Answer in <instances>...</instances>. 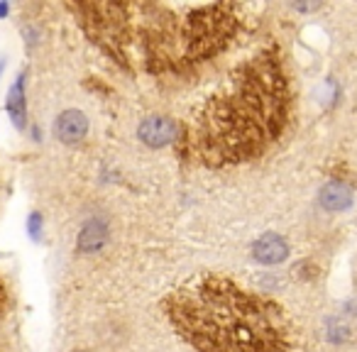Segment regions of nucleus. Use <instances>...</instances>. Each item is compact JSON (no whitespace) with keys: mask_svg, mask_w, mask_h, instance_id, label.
<instances>
[{"mask_svg":"<svg viewBox=\"0 0 357 352\" xmlns=\"http://www.w3.org/2000/svg\"><path fill=\"white\" fill-rule=\"evenodd\" d=\"M108 243V230L100 220H91L79 235V250L81 252H98Z\"/></svg>","mask_w":357,"mask_h":352,"instance_id":"nucleus-7","label":"nucleus"},{"mask_svg":"<svg viewBox=\"0 0 357 352\" xmlns=\"http://www.w3.org/2000/svg\"><path fill=\"white\" fill-rule=\"evenodd\" d=\"M172 321L199 352H287L282 311L220 279L178 291Z\"/></svg>","mask_w":357,"mask_h":352,"instance_id":"nucleus-1","label":"nucleus"},{"mask_svg":"<svg viewBox=\"0 0 357 352\" xmlns=\"http://www.w3.org/2000/svg\"><path fill=\"white\" fill-rule=\"evenodd\" d=\"M252 254H255V259L262 264H279L289 257V243L274 233L262 235V238L255 243Z\"/></svg>","mask_w":357,"mask_h":352,"instance_id":"nucleus-5","label":"nucleus"},{"mask_svg":"<svg viewBox=\"0 0 357 352\" xmlns=\"http://www.w3.org/2000/svg\"><path fill=\"white\" fill-rule=\"evenodd\" d=\"M137 135L149 147H164V144L174 142V137H176V123L172 118H159V115L144 118L137 128Z\"/></svg>","mask_w":357,"mask_h":352,"instance_id":"nucleus-3","label":"nucleus"},{"mask_svg":"<svg viewBox=\"0 0 357 352\" xmlns=\"http://www.w3.org/2000/svg\"><path fill=\"white\" fill-rule=\"evenodd\" d=\"M321 206L331 213H337V211H345L347 206L352 204V189L342 181H333V184H326L321 189Z\"/></svg>","mask_w":357,"mask_h":352,"instance_id":"nucleus-6","label":"nucleus"},{"mask_svg":"<svg viewBox=\"0 0 357 352\" xmlns=\"http://www.w3.org/2000/svg\"><path fill=\"white\" fill-rule=\"evenodd\" d=\"M284 115V79L269 61L252 64L206 108L201 142L206 152L243 159L259 152L279 132Z\"/></svg>","mask_w":357,"mask_h":352,"instance_id":"nucleus-2","label":"nucleus"},{"mask_svg":"<svg viewBox=\"0 0 357 352\" xmlns=\"http://www.w3.org/2000/svg\"><path fill=\"white\" fill-rule=\"evenodd\" d=\"M56 137L64 144H76L89 132V118L81 110H64L54 123Z\"/></svg>","mask_w":357,"mask_h":352,"instance_id":"nucleus-4","label":"nucleus"}]
</instances>
